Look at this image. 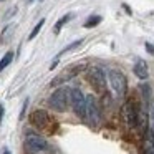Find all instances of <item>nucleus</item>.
Returning a JSON list of instances; mask_svg holds the SVG:
<instances>
[{"mask_svg": "<svg viewBox=\"0 0 154 154\" xmlns=\"http://www.w3.org/2000/svg\"><path fill=\"white\" fill-rule=\"evenodd\" d=\"M12 33H14V25H7V27L2 30V33H0V43H8Z\"/></svg>", "mask_w": 154, "mask_h": 154, "instance_id": "obj_12", "label": "nucleus"}, {"mask_svg": "<svg viewBox=\"0 0 154 154\" xmlns=\"http://www.w3.org/2000/svg\"><path fill=\"white\" fill-rule=\"evenodd\" d=\"M43 25H45V18H42V20L38 22L37 25H35V28H33V30L30 32V35H28V40H33V38L37 37L38 33H40V30H42V27H43Z\"/></svg>", "mask_w": 154, "mask_h": 154, "instance_id": "obj_16", "label": "nucleus"}, {"mask_svg": "<svg viewBox=\"0 0 154 154\" xmlns=\"http://www.w3.org/2000/svg\"><path fill=\"white\" fill-rule=\"evenodd\" d=\"M4 113H5L4 104H0V123H2V119H4Z\"/></svg>", "mask_w": 154, "mask_h": 154, "instance_id": "obj_19", "label": "nucleus"}, {"mask_svg": "<svg viewBox=\"0 0 154 154\" xmlns=\"http://www.w3.org/2000/svg\"><path fill=\"white\" fill-rule=\"evenodd\" d=\"M30 123L33 124L37 129L40 131H45V133L51 134L55 133V128H57V121L50 116L45 109H35L33 113L30 114Z\"/></svg>", "mask_w": 154, "mask_h": 154, "instance_id": "obj_1", "label": "nucleus"}, {"mask_svg": "<svg viewBox=\"0 0 154 154\" xmlns=\"http://www.w3.org/2000/svg\"><path fill=\"white\" fill-rule=\"evenodd\" d=\"M133 71H134V75H136L139 80H147V76H149V68H147V63L144 60H141V58H137V60H136Z\"/></svg>", "mask_w": 154, "mask_h": 154, "instance_id": "obj_10", "label": "nucleus"}, {"mask_svg": "<svg viewBox=\"0 0 154 154\" xmlns=\"http://www.w3.org/2000/svg\"><path fill=\"white\" fill-rule=\"evenodd\" d=\"M70 18H71V15H63V17H61L60 20L57 22V23H55V28H53V33H55V35H58V33H60L61 27H63L65 23H68V20H70Z\"/></svg>", "mask_w": 154, "mask_h": 154, "instance_id": "obj_14", "label": "nucleus"}, {"mask_svg": "<svg viewBox=\"0 0 154 154\" xmlns=\"http://www.w3.org/2000/svg\"><path fill=\"white\" fill-rule=\"evenodd\" d=\"M25 149L32 154H43L50 151V144L43 136L37 133H28L25 136Z\"/></svg>", "mask_w": 154, "mask_h": 154, "instance_id": "obj_4", "label": "nucleus"}, {"mask_svg": "<svg viewBox=\"0 0 154 154\" xmlns=\"http://www.w3.org/2000/svg\"><path fill=\"white\" fill-rule=\"evenodd\" d=\"M101 20H103V18H101L100 15H91V17L85 22V27H86V28H93V27H96L98 23H101Z\"/></svg>", "mask_w": 154, "mask_h": 154, "instance_id": "obj_15", "label": "nucleus"}, {"mask_svg": "<svg viewBox=\"0 0 154 154\" xmlns=\"http://www.w3.org/2000/svg\"><path fill=\"white\" fill-rule=\"evenodd\" d=\"M81 43H83V40H76V42H73V43H70L68 47H65L63 50H61V53H68V51H71V50H75V48H78Z\"/></svg>", "mask_w": 154, "mask_h": 154, "instance_id": "obj_17", "label": "nucleus"}, {"mask_svg": "<svg viewBox=\"0 0 154 154\" xmlns=\"http://www.w3.org/2000/svg\"><path fill=\"white\" fill-rule=\"evenodd\" d=\"M139 113L141 109L137 108V104L133 100H128L126 103L121 108V118H123V123L128 128H137L139 126Z\"/></svg>", "mask_w": 154, "mask_h": 154, "instance_id": "obj_3", "label": "nucleus"}, {"mask_svg": "<svg viewBox=\"0 0 154 154\" xmlns=\"http://www.w3.org/2000/svg\"><path fill=\"white\" fill-rule=\"evenodd\" d=\"M141 154H154V134L147 129L141 144Z\"/></svg>", "mask_w": 154, "mask_h": 154, "instance_id": "obj_11", "label": "nucleus"}, {"mask_svg": "<svg viewBox=\"0 0 154 154\" xmlns=\"http://www.w3.org/2000/svg\"><path fill=\"white\" fill-rule=\"evenodd\" d=\"M86 121L91 126H98L101 121V111L98 106V101L93 94L86 96Z\"/></svg>", "mask_w": 154, "mask_h": 154, "instance_id": "obj_8", "label": "nucleus"}, {"mask_svg": "<svg viewBox=\"0 0 154 154\" xmlns=\"http://www.w3.org/2000/svg\"><path fill=\"white\" fill-rule=\"evenodd\" d=\"M12 60H14V51L10 50V51H7V53L2 57V60H0V71H4L5 68L12 63Z\"/></svg>", "mask_w": 154, "mask_h": 154, "instance_id": "obj_13", "label": "nucleus"}, {"mask_svg": "<svg viewBox=\"0 0 154 154\" xmlns=\"http://www.w3.org/2000/svg\"><path fill=\"white\" fill-rule=\"evenodd\" d=\"M108 80H109V85H111V88H113V91L116 93V96H119V98L126 96L128 80H126V76H124L123 71L109 70L108 71Z\"/></svg>", "mask_w": 154, "mask_h": 154, "instance_id": "obj_5", "label": "nucleus"}, {"mask_svg": "<svg viewBox=\"0 0 154 154\" xmlns=\"http://www.w3.org/2000/svg\"><path fill=\"white\" fill-rule=\"evenodd\" d=\"M144 47H146V50L149 51L151 55H154V45H152V43H146Z\"/></svg>", "mask_w": 154, "mask_h": 154, "instance_id": "obj_18", "label": "nucleus"}, {"mask_svg": "<svg viewBox=\"0 0 154 154\" xmlns=\"http://www.w3.org/2000/svg\"><path fill=\"white\" fill-rule=\"evenodd\" d=\"M85 68H86V65L85 63H75L71 65L70 68H66L65 71H61L58 76H55V80H51V86H60L61 83H66L68 80H71V78H75L80 71H83Z\"/></svg>", "mask_w": 154, "mask_h": 154, "instance_id": "obj_9", "label": "nucleus"}, {"mask_svg": "<svg viewBox=\"0 0 154 154\" xmlns=\"http://www.w3.org/2000/svg\"><path fill=\"white\" fill-rule=\"evenodd\" d=\"M27 2H28V4H33V2H35V0H27Z\"/></svg>", "mask_w": 154, "mask_h": 154, "instance_id": "obj_20", "label": "nucleus"}, {"mask_svg": "<svg viewBox=\"0 0 154 154\" xmlns=\"http://www.w3.org/2000/svg\"><path fill=\"white\" fill-rule=\"evenodd\" d=\"M70 103H71V108H73L75 114H76L80 119L86 121V96L83 94V91L78 90V88L71 90Z\"/></svg>", "mask_w": 154, "mask_h": 154, "instance_id": "obj_6", "label": "nucleus"}, {"mask_svg": "<svg viewBox=\"0 0 154 154\" xmlns=\"http://www.w3.org/2000/svg\"><path fill=\"white\" fill-rule=\"evenodd\" d=\"M4 154H10V151H4Z\"/></svg>", "mask_w": 154, "mask_h": 154, "instance_id": "obj_21", "label": "nucleus"}, {"mask_svg": "<svg viewBox=\"0 0 154 154\" xmlns=\"http://www.w3.org/2000/svg\"><path fill=\"white\" fill-rule=\"evenodd\" d=\"M88 81L93 86V90L98 91V93L106 91V75L100 66H91L88 70Z\"/></svg>", "mask_w": 154, "mask_h": 154, "instance_id": "obj_7", "label": "nucleus"}, {"mask_svg": "<svg viewBox=\"0 0 154 154\" xmlns=\"http://www.w3.org/2000/svg\"><path fill=\"white\" fill-rule=\"evenodd\" d=\"M70 94H71L70 88H66V86L58 88V90H55L53 93H51V96L48 98V106L53 111L63 113V111H66L68 103H70Z\"/></svg>", "mask_w": 154, "mask_h": 154, "instance_id": "obj_2", "label": "nucleus"}]
</instances>
